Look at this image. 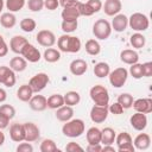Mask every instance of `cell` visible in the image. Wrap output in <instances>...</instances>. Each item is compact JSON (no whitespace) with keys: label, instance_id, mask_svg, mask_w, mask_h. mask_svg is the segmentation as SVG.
Segmentation results:
<instances>
[{"label":"cell","instance_id":"3","mask_svg":"<svg viewBox=\"0 0 152 152\" xmlns=\"http://www.w3.org/2000/svg\"><path fill=\"white\" fill-rule=\"evenodd\" d=\"M89 95L91 101L99 106H108L109 104V93L108 89L102 84H95L90 88Z\"/></svg>","mask_w":152,"mask_h":152},{"label":"cell","instance_id":"38","mask_svg":"<svg viewBox=\"0 0 152 152\" xmlns=\"http://www.w3.org/2000/svg\"><path fill=\"white\" fill-rule=\"evenodd\" d=\"M133 96L129 93H122L118 96V102L124 107V109H128L133 104Z\"/></svg>","mask_w":152,"mask_h":152},{"label":"cell","instance_id":"12","mask_svg":"<svg viewBox=\"0 0 152 152\" xmlns=\"http://www.w3.org/2000/svg\"><path fill=\"white\" fill-rule=\"evenodd\" d=\"M24 129H25V141L27 142H33L37 141L40 137V129L39 127L33 124V122H25L24 124Z\"/></svg>","mask_w":152,"mask_h":152},{"label":"cell","instance_id":"54","mask_svg":"<svg viewBox=\"0 0 152 152\" xmlns=\"http://www.w3.org/2000/svg\"><path fill=\"white\" fill-rule=\"evenodd\" d=\"M10 125V119L7 116H5L4 114L0 113V129H5L7 128Z\"/></svg>","mask_w":152,"mask_h":152},{"label":"cell","instance_id":"25","mask_svg":"<svg viewBox=\"0 0 152 152\" xmlns=\"http://www.w3.org/2000/svg\"><path fill=\"white\" fill-rule=\"evenodd\" d=\"M27 66V61L23 56H15L10 61V68L14 72H21L26 69Z\"/></svg>","mask_w":152,"mask_h":152},{"label":"cell","instance_id":"50","mask_svg":"<svg viewBox=\"0 0 152 152\" xmlns=\"http://www.w3.org/2000/svg\"><path fill=\"white\" fill-rule=\"evenodd\" d=\"M58 6H59L58 0H44V7L49 11H55L58 8Z\"/></svg>","mask_w":152,"mask_h":152},{"label":"cell","instance_id":"8","mask_svg":"<svg viewBox=\"0 0 152 152\" xmlns=\"http://www.w3.org/2000/svg\"><path fill=\"white\" fill-rule=\"evenodd\" d=\"M108 106L94 104L90 109V120L95 124H102L108 118Z\"/></svg>","mask_w":152,"mask_h":152},{"label":"cell","instance_id":"2","mask_svg":"<svg viewBox=\"0 0 152 152\" xmlns=\"http://www.w3.org/2000/svg\"><path fill=\"white\" fill-rule=\"evenodd\" d=\"M86 131V125L82 119H70L62 127V133L69 138H78Z\"/></svg>","mask_w":152,"mask_h":152},{"label":"cell","instance_id":"33","mask_svg":"<svg viewBox=\"0 0 152 152\" xmlns=\"http://www.w3.org/2000/svg\"><path fill=\"white\" fill-rule=\"evenodd\" d=\"M63 99H64V104L74 107V106L80 103L81 95L77 91H75V90H70V91H68V93H65L63 95Z\"/></svg>","mask_w":152,"mask_h":152},{"label":"cell","instance_id":"53","mask_svg":"<svg viewBox=\"0 0 152 152\" xmlns=\"http://www.w3.org/2000/svg\"><path fill=\"white\" fill-rule=\"evenodd\" d=\"M87 152H101L102 151V146L100 144H88V146L86 147Z\"/></svg>","mask_w":152,"mask_h":152},{"label":"cell","instance_id":"58","mask_svg":"<svg viewBox=\"0 0 152 152\" xmlns=\"http://www.w3.org/2000/svg\"><path fill=\"white\" fill-rule=\"evenodd\" d=\"M102 151H104V152H107V151L115 152V148H114L112 145H103V146H102Z\"/></svg>","mask_w":152,"mask_h":152},{"label":"cell","instance_id":"11","mask_svg":"<svg viewBox=\"0 0 152 152\" xmlns=\"http://www.w3.org/2000/svg\"><path fill=\"white\" fill-rule=\"evenodd\" d=\"M20 55H21L27 62H30V63H37V62H39L40 58H42L40 51H39L34 45H32V44H30V43H27V44L24 46V49H23V51H21Z\"/></svg>","mask_w":152,"mask_h":152},{"label":"cell","instance_id":"57","mask_svg":"<svg viewBox=\"0 0 152 152\" xmlns=\"http://www.w3.org/2000/svg\"><path fill=\"white\" fill-rule=\"evenodd\" d=\"M58 1H59V5H61L62 7H64V6H66V5H70V4L76 2L77 0H58Z\"/></svg>","mask_w":152,"mask_h":152},{"label":"cell","instance_id":"28","mask_svg":"<svg viewBox=\"0 0 152 152\" xmlns=\"http://www.w3.org/2000/svg\"><path fill=\"white\" fill-rule=\"evenodd\" d=\"M93 71H94V75H95L96 77L103 78V77H107V76L109 75V72H110V66H109V64L106 63V62H99V63H96V64L94 65Z\"/></svg>","mask_w":152,"mask_h":152},{"label":"cell","instance_id":"43","mask_svg":"<svg viewBox=\"0 0 152 152\" xmlns=\"http://www.w3.org/2000/svg\"><path fill=\"white\" fill-rule=\"evenodd\" d=\"M0 113L4 114L5 116H7L10 120H12L14 116H15V109L13 106L11 104H7V103H4L0 106Z\"/></svg>","mask_w":152,"mask_h":152},{"label":"cell","instance_id":"32","mask_svg":"<svg viewBox=\"0 0 152 152\" xmlns=\"http://www.w3.org/2000/svg\"><path fill=\"white\" fill-rule=\"evenodd\" d=\"M87 141L88 144H100L101 142V129L97 127H90L87 133Z\"/></svg>","mask_w":152,"mask_h":152},{"label":"cell","instance_id":"36","mask_svg":"<svg viewBox=\"0 0 152 152\" xmlns=\"http://www.w3.org/2000/svg\"><path fill=\"white\" fill-rule=\"evenodd\" d=\"M25 4H26V0H6L5 6L8 10V12L15 13V12H19L20 10H23Z\"/></svg>","mask_w":152,"mask_h":152},{"label":"cell","instance_id":"47","mask_svg":"<svg viewBox=\"0 0 152 152\" xmlns=\"http://www.w3.org/2000/svg\"><path fill=\"white\" fill-rule=\"evenodd\" d=\"M87 4L93 10L94 13H97V12H100L102 10V2H101V0H88Z\"/></svg>","mask_w":152,"mask_h":152},{"label":"cell","instance_id":"29","mask_svg":"<svg viewBox=\"0 0 152 152\" xmlns=\"http://www.w3.org/2000/svg\"><path fill=\"white\" fill-rule=\"evenodd\" d=\"M33 95V90L28 84H21L17 90V97L23 102H28Z\"/></svg>","mask_w":152,"mask_h":152},{"label":"cell","instance_id":"48","mask_svg":"<svg viewBox=\"0 0 152 152\" xmlns=\"http://www.w3.org/2000/svg\"><path fill=\"white\" fill-rule=\"evenodd\" d=\"M17 152H32L33 151V146L31 145V142H20L17 148H15Z\"/></svg>","mask_w":152,"mask_h":152},{"label":"cell","instance_id":"10","mask_svg":"<svg viewBox=\"0 0 152 152\" xmlns=\"http://www.w3.org/2000/svg\"><path fill=\"white\" fill-rule=\"evenodd\" d=\"M0 84H4L7 88H12L15 84V72L10 66H0Z\"/></svg>","mask_w":152,"mask_h":152},{"label":"cell","instance_id":"51","mask_svg":"<svg viewBox=\"0 0 152 152\" xmlns=\"http://www.w3.org/2000/svg\"><path fill=\"white\" fill-rule=\"evenodd\" d=\"M142 65V75L144 77H151L152 76V62H145Z\"/></svg>","mask_w":152,"mask_h":152},{"label":"cell","instance_id":"26","mask_svg":"<svg viewBox=\"0 0 152 152\" xmlns=\"http://www.w3.org/2000/svg\"><path fill=\"white\" fill-rule=\"evenodd\" d=\"M116 132L112 127H104L101 129V142L102 145H112L115 141Z\"/></svg>","mask_w":152,"mask_h":152},{"label":"cell","instance_id":"37","mask_svg":"<svg viewBox=\"0 0 152 152\" xmlns=\"http://www.w3.org/2000/svg\"><path fill=\"white\" fill-rule=\"evenodd\" d=\"M39 150L40 152H59V148L57 147L56 142L52 139H44L40 142Z\"/></svg>","mask_w":152,"mask_h":152},{"label":"cell","instance_id":"41","mask_svg":"<svg viewBox=\"0 0 152 152\" xmlns=\"http://www.w3.org/2000/svg\"><path fill=\"white\" fill-rule=\"evenodd\" d=\"M78 21L77 20H62L61 28L64 33H72L74 31L77 30Z\"/></svg>","mask_w":152,"mask_h":152},{"label":"cell","instance_id":"49","mask_svg":"<svg viewBox=\"0 0 152 152\" xmlns=\"http://www.w3.org/2000/svg\"><path fill=\"white\" fill-rule=\"evenodd\" d=\"M84 148L80 145V144H77V142H75V141H70V142H68L66 144V146H65V151H68V152H75V151H83Z\"/></svg>","mask_w":152,"mask_h":152},{"label":"cell","instance_id":"31","mask_svg":"<svg viewBox=\"0 0 152 152\" xmlns=\"http://www.w3.org/2000/svg\"><path fill=\"white\" fill-rule=\"evenodd\" d=\"M43 57H44L45 62H48V63H56L61 59V51L55 48H48L44 51Z\"/></svg>","mask_w":152,"mask_h":152},{"label":"cell","instance_id":"5","mask_svg":"<svg viewBox=\"0 0 152 152\" xmlns=\"http://www.w3.org/2000/svg\"><path fill=\"white\" fill-rule=\"evenodd\" d=\"M128 26L134 30L135 32H142L146 31L150 26V20L148 17L144 13L135 12L128 18Z\"/></svg>","mask_w":152,"mask_h":152},{"label":"cell","instance_id":"1","mask_svg":"<svg viewBox=\"0 0 152 152\" xmlns=\"http://www.w3.org/2000/svg\"><path fill=\"white\" fill-rule=\"evenodd\" d=\"M56 42H57L58 50L65 53H76L82 48V43L80 38L76 36H71L70 33L62 34Z\"/></svg>","mask_w":152,"mask_h":152},{"label":"cell","instance_id":"13","mask_svg":"<svg viewBox=\"0 0 152 152\" xmlns=\"http://www.w3.org/2000/svg\"><path fill=\"white\" fill-rule=\"evenodd\" d=\"M78 2L76 1L74 4L66 5L63 7V11L61 13V17L63 20H77L80 17V11H78Z\"/></svg>","mask_w":152,"mask_h":152},{"label":"cell","instance_id":"44","mask_svg":"<svg viewBox=\"0 0 152 152\" xmlns=\"http://www.w3.org/2000/svg\"><path fill=\"white\" fill-rule=\"evenodd\" d=\"M27 7L32 12H39L44 8V0H27Z\"/></svg>","mask_w":152,"mask_h":152},{"label":"cell","instance_id":"19","mask_svg":"<svg viewBox=\"0 0 152 152\" xmlns=\"http://www.w3.org/2000/svg\"><path fill=\"white\" fill-rule=\"evenodd\" d=\"M112 30H114L115 32H124L127 26H128V18L122 14V13H118L116 15H114L112 23H110Z\"/></svg>","mask_w":152,"mask_h":152},{"label":"cell","instance_id":"23","mask_svg":"<svg viewBox=\"0 0 152 152\" xmlns=\"http://www.w3.org/2000/svg\"><path fill=\"white\" fill-rule=\"evenodd\" d=\"M120 61L125 64L132 65L139 61V53L132 49H125L120 52Z\"/></svg>","mask_w":152,"mask_h":152},{"label":"cell","instance_id":"35","mask_svg":"<svg viewBox=\"0 0 152 152\" xmlns=\"http://www.w3.org/2000/svg\"><path fill=\"white\" fill-rule=\"evenodd\" d=\"M64 104L63 95L61 94H52L48 97V107L51 109H57Z\"/></svg>","mask_w":152,"mask_h":152},{"label":"cell","instance_id":"17","mask_svg":"<svg viewBox=\"0 0 152 152\" xmlns=\"http://www.w3.org/2000/svg\"><path fill=\"white\" fill-rule=\"evenodd\" d=\"M10 138L14 142H21L25 141V129H24V124H12L10 127Z\"/></svg>","mask_w":152,"mask_h":152},{"label":"cell","instance_id":"15","mask_svg":"<svg viewBox=\"0 0 152 152\" xmlns=\"http://www.w3.org/2000/svg\"><path fill=\"white\" fill-rule=\"evenodd\" d=\"M122 8V4L120 0H106L104 4H102V10L106 15L114 17L118 13H120Z\"/></svg>","mask_w":152,"mask_h":152},{"label":"cell","instance_id":"14","mask_svg":"<svg viewBox=\"0 0 152 152\" xmlns=\"http://www.w3.org/2000/svg\"><path fill=\"white\" fill-rule=\"evenodd\" d=\"M132 107L134 108L135 112L148 114L152 112V99L150 97H140L133 101Z\"/></svg>","mask_w":152,"mask_h":152},{"label":"cell","instance_id":"27","mask_svg":"<svg viewBox=\"0 0 152 152\" xmlns=\"http://www.w3.org/2000/svg\"><path fill=\"white\" fill-rule=\"evenodd\" d=\"M17 24V17L12 12H5L0 15V25L5 28H12Z\"/></svg>","mask_w":152,"mask_h":152},{"label":"cell","instance_id":"20","mask_svg":"<svg viewBox=\"0 0 152 152\" xmlns=\"http://www.w3.org/2000/svg\"><path fill=\"white\" fill-rule=\"evenodd\" d=\"M69 70L75 76H82L88 70V64L84 59L77 58V59L71 61V63L69 64Z\"/></svg>","mask_w":152,"mask_h":152},{"label":"cell","instance_id":"34","mask_svg":"<svg viewBox=\"0 0 152 152\" xmlns=\"http://www.w3.org/2000/svg\"><path fill=\"white\" fill-rule=\"evenodd\" d=\"M129 43H131V45H132L134 49H141V48H144L145 44H146V38H145V36H144L142 33L135 32V33H133V34L129 37Z\"/></svg>","mask_w":152,"mask_h":152},{"label":"cell","instance_id":"39","mask_svg":"<svg viewBox=\"0 0 152 152\" xmlns=\"http://www.w3.org/2000/svg\"><path fill=\"white\" fill-rule=\"evenodd\" d=\"M19 25H20V28L24 32H27V33L34 31V28L37 26L34 19H32V18H24V19H21L20 23H19Z\"/></svg>","mask_w":152,"mask_h":152},{"label":"cell","instance_id":"30","mask_svg":"<svg viewBox=\"0 0 152 152\" xmlns=\"http://www.w3.org/2000/svg\"><path fill=\"white\" fill-rule=\"evenodd\" d=\"M86 52L90 56H97L101 52V45L97 42V39H88L84 45Z\"/></svg>","mask_w":152,"mask_h":152},{"label":"cell","instance_id":"18","mask_svg":"<svg viewBox=\"0 0 152 152\" xmlns=\"http://www.w3.org/2000/svg\"><path fill=\"white\" fill-rule=\"evenodd\" d=\"M28 106L34 112H43L48 108V99L43 95H32L28 101Z\"/></svg>","mask_w":152,"mask_h":152},{"label":"cell","instance_id":"4","mask_svg":"<svg viewBox=\"0 0 152 152\" xmlns=\"http://www.w3.org/2000/svg\"><path fill=\"white\" fill-rule=\"evenodd\" d=\"M93 34L99 40H106L112 34V26L107 19H97L93 25Z\"/></svg>","mask_w":152,"mask_h":152},{"label":"cell","instance_id":"40","mask_svg":"<svg viewBox=\"0 0 152 152\" xmlns=\"http://www.w3.org/2000/svg\"><path fill=\"white\" fill-rule=\"evenodd\" d=\"M115 142H116V146L120 147V146H124V145L133 144V139H132V137L129 135V133H127V132H121V133H119V134L115 137Z\"/></svg>","mask_w":152,"mask_h":152},{"label":"cell","instance_id":"16","mask_svg":"<svg viewBox=\"0 0 152 152\" xmlns=\"http://www.w3.org/2000/svg\"><path fill=\"white\" fill-rule=\"evenodd\" d=\"M129 124L135 131H144L147 126V116L144 113L135 112L129 118Z\"/></svg>","mask_w":152,"mask_h":152},{"label":"cell","instance_id":"21","mask_svg":"<svg viewBox=\"0 0 152 152\" xmlns=\"http://www.w3.org/2000/svg\"><path fill=\"white\" fill-rule=\"evenodd\" d=\"M28 43V40L23 36H13L10 40V50L17 55H20L24 46Z\"/></svg>","mask_w":152,"mask_h":152},{"label":"cell","instance_id":"52","mask_svg":"<svg viewBox=\"0 0 152 152\" xmlns=\"http://www.w3.org/2000/svg\"><path fill=\"white\" fill-rule=\"evenodd\" d=\"M8 45L7 43L5 42L4 37L0 34V57H5L7 53H8Z\"/></svg>","mask_w":152,"mask_h":152},{"label":"cell","instance_id":"46","mask_svg":"<svg viewBox=\"0 0 152 152\" xmlns=\"http://www.w3.org/2000/svg\"><path fill=\"white\" fill-rule=\"evenodd\" d=\"M108 112L112 113V114H114V115H120V114L124 113V107L116 101V102L112 103V104L108 107Z\"/></svg>","mask_w":152,"mask_h":152},{"label":"cell","instance_id":"22","mask_svg":"<svg viewBox=\"0 0 152 152\" xmlns=\"http://www.w3.org/2000/svg\"><path fill=\"white\" fill-rule=\"evenodd\" d=\"M150 145H151V137L147 133H139L133 140V146L135 150L144 151L147 150Z\"/></svg>","mask_w":152,"mask_h":152},{"label":"cell","instance_id":"7","mask_svg":"<svg viewBox=\"0 0 152 152\" xmlns=\"http://www.w3.org/2000/svg\"><path fill=\"white\" fill-rule=\"evenodd\" d=\"M50 82V77L45 72H38L32 76L28 81V86L33 90V93H40Z\"/></svg>","mask_w":152,"mask_h":152},{"label":"cell","instance_id":"9","mask_svg":"<svg viewBox=\"0 0 152 152\" xmlns=\"http://www.w3.org/2000/svg\"><path fill=\"white\" fill-rule=\"evenodd\" d=\"M36 40L44 48H51L56 44V36L50 30H40L36 36Z\"/></svg>","mask_w":152,"mask_h":152},{"label":"cell","instance_id":"45","mask_svg":"<svg viewBox=\"0 0 152 152\" xmlns=\"http://www.w3.org/2000/svg\"><path fill=\"white\" fill-rule=\"evenodd\" d=\"M78 11H80V15H83V17H90L93 14H95L93 12V10L88 6L87 2H78Z\"/></svg>","mask_w":152,"mask_h":152},{"label":"cell","instance_id":"55","mask_svg":"<svg viewBox=\"0 0 152 152\" xmlns=\"http://www.w3.org/2000/svg\"><path fill=\"white\" fill-rule=\"evenodd\" d=\"M118 151L119 152H134L135 148H134L133 144H128V145H124V146L118 147Z\"/></svg>","mask_w":152,"mask_h":152},{"label":"cell","instance_id":"42","mask_svg":"<svg viewBox=\"0 0 152 152\" xmlns=\"http://www.w3.org/2000/svg\"><path fill=\"white\" fill-rule=\"evenodd\" d=\"M128 74H129L133 78H135V80L142 78V77H144V75H142V65H141L140 63H138V62L134 63V64H132V65L129 66Z\"/></svg>","mask_w":152,"mask_h":152},{"label":"cell","instance_id":"24","mask_svg":"<svg viewBox=\"0 0 152 152\" xmlns=\"http://www.w3.org/2000/svg\"><path fill=\"white\" fill-rule=\"evenodd\" d=\"M56 119L62 121V122H65L70 119H72L74 116V109L71 106H66V104H63L62 107L57 108L56 109Z\"/></svg>","mask_w":152,"mask_h":152},{"label":"cell","instance_id":"6","mask_svg":"<svg viewBox=\"0 0 152 152\" xmlns=\"http://www.w3.org/2000/svg\"><path fill=\"white\" fill-rule=\"evenodd\" d=\"M109 78V83L114 87V88H121L125 86V83L127 82L128 78V70L124 66L116 68L113 71L109 72L108 75Z\"/></svg>","mask_w":152,"mask_h":152},{"label":"cell","instance_id":"56","mask_svg":"<svg viewBox=\"0 0 152 152\" xmlns=\"http://www.w3.org/2000/svg\"><path fill=\"white\" fill-rule=\"evenodd\" d=\"M7 99V91L4 88H0V103L5 102Z\"/></svg>","mask_w":152,"mask_h":152},{"label":"cell","instance_id":"60","mask_svg":"<svg viewBox=\"0 0 152 152\" xmlns=\"http://www.w3.org/2000/svg\"><path fill=\"white\" fill-rule=\"evenodd\" d=\"M4 6H5L4 0H0V13H1V12H2V10H4Z\"/></svg>","mask_w":152,"mask_h":152},{"label":"cell","instance_id":"59","mask_svg":"<svg viewBox=\"0 0 152 152\" xmlns=\"http://www.w3.org/2000/svg\"><path fill=\"white\" fill-rule=\"evenodd\" d=\"M5 142V134L2 133V131L0 129V146H2Z\"/></svg>","mask_w":152,"mask_h":152}]
</instances>
